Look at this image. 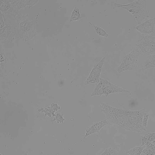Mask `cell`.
Here are the masks:
<instances>
[{
	"mask_svg": "<svg viewBox=\"0 0 155 155\" xmlns=\"http://www.w3.org/2000/svg\"><path fill=\"white\" fill-rule=\"evenodd\" d=\"M100 107L109 123L117 124L125 129L129 110L113 107L104 103H101Z\"/></svg>",
	"mask_w": 155,
	"mask_h": 155,
	"instance_id": "1",
	"label": "cell"
},
{
	"mask_svg": "<svg viewBox=\"0 0 155 155\" xmlns=\"http://www.w3.org/2000/svg\"><path fill=\"white\" fill-rule=\"evenodd\" d=\"M114 5L124 9L128 11L134 19L140 24L149 17V12L146 0H137L127 4L114 3Z\"/></svg>",
	"mask_w": 155,
	"mask_h": 155,
	"instance_id": "2",
	"label": "cell"
},
{
	"mask_svg": "<svg viewBox=\"0 0 155 155\" xmlns=\"http://www.w3.org/2000/svg\"><path fill=\"white\" fill-rule=\"evenodd\" d=\"M120 93L133 94L130 90L124 89L111 83L106 79L100 78L99 83L96 84L91 96H100L104 95L108 97L110 94Z\"/></svg>",
	"mask_w": 155,
	"mask_h": 155,
	"instance_id": "3",
	"label": "cell"
},
{
	"mask_svg": "<svg viewBox=\"0 0 155 155\" xmlns=\"http://www.w3.org/2000/svg\"><path fill=\"white\" fill-rule=\"evenodd\" d=\"M141 54L139 48L136 45L124 57L122 62L117 68L118 73L120 74L127 71L137 69L138 66L139 58Z\"/></svg>",
	"mask_w": 155,
	"mask_h": 155,
	"instance_id": "4",
	"label": "cell"
},
{
	"mask_svg": "<svg viewBox=\"0 0 155 155\" xmlns=\"http://www.w3.org/2000/svg\"><path fill=\"white\" fill-rule=\"evenodd\" d=\"M143 110H129L128 116L125 129L137 133L146 131L142 124Z\"/></svg>",
	"mask_w": 155,
	"mask_h": 155,
	"instance_id": "5",
	"label": "cell"
},
{
	"mask_svg": "<svg viewBox=\"0 0 155 155\" xmlns=\"http://www.w3.org/2000/svg\"><path fill=\"white\" fill-rule=\"evenodd\" d=\"M141 54L149 56L155 53V35H143L136 45Z\"/></svg>",
	"mask_w": 155,
	"mask_h": 155,
	"instance_id": "6",
	"label": "cell"
},
{
	"mask_svg": "<svg viewBox=\"0 0 155 155\" xmlns=\"http://www.w3.org/2000/svg\"><path fill=\"white\" fill-rule=\"evenodd\" d=\"M105 56L103 57L98 63L94 64L88 77L85 82V84H97L99 83L100 75Z\"/></svg>",
	"mask_w": 155,
	"mask_h": 155,
	"instance_id": "7",
	"label": "cell"
},
{
	"mask_svg": "<svg viewBox=\"0 0 155 155\" xmlns=\"http://www.w3.org/2000/svg\"><path fill=\"white\" fill-rule=\"evenodd\" d=\"M135 28L143 35H155V18L147 19L139 24Z\"/></svg>",
	"mask_w": 155,
	"mask_h": 155,
	"instance_id": "8",
	"label": "cell"
},
{
	"mask_svg": "<svg viewBox=\"0 0 155 155\" xmlns=\"http://www.w3.org/2000/svg\"><path fill=\"white\" fill-rule=\"evenodd\" d=\"M108 123L109 122L106 119L94 123L86 130L84 138H87L94 134L99 133L102 127Z\"/></svg>",
	"mask_w": 155,
	"mask_h": 155,
	"instance_id": "9",
	"label": "cell"
},
{
	"mask_svg": "<svg viewBox=\"0 0 155 155\" xmlns=\"http://www.w3.org/2000/svg\"><path fill=\"white\" fill-rule=\"evenodd\" d=\"M153 68H155V53L148 56L142 66L143 70Z\"/></svg>",
	"mask_w": 155,
	"mask_h": 155,
	"instance_id": "10",
	"label": "cell"
},
{
	"mask_svg": "<svg viewBox=\"0 0 155 155\" xmlns=\"http://www.w3.org/2000/svg\"><path fill=\"white\" fill-rule=\"evenodd\" d=\"M144 145L142 153L145 155H155V146L152 142H148Z\"/></svg>",
	"mask_w": 155,
	"mask_h": 155,
	"instance_id": "11",
	"label": "cell"
},
{
	"mask_svg": "<svg viewBox=\"0 0 155 155\" xmlns=\"http://www.w3.org/2000/svg\"><path fill=\"white\" fill-rule=\"evenodd\" d=\"M155 140V132L148 133L141 138V146L144 145L148 142H152Z\"/></svg>",
	"mask_w": 155,
	"mask_h": 155,
	"instance_id": "12",
	"label": "cell"
},
{
	"mask_svg": "<svg viewBox=\"0 0 155 155\" xmlns=\"http://www.w3.org/2000/svg\"><path fill=\"white\" fill-rule=\"evenodd\" d=\"M144 147V145L136 147L129 150L127 153L129 155H140Z\"/></svg>",
	"mask_w": 155,
	"mask_h": 155,
	"instance_id": "13",
	"label": "cell"
},
{
	"mask_svg": "<svg viewBox=\"0 0 155 155\" xmlns=\"http://www.w3.org/2000/svg\"><path fill=\"white\" fill-rule=\"evenodd\" d=\"M81 18L79 8L75 7L71 14L70 18L71 21H77Z\"/></svg>",
	"mask_w": 155,
	"mask_h": 155,
	"instance_id": "14",
	"label": "cell"
},
{
	"mask_svg": "<svg viewBox=\"0 0 155 155\" xmlns=\"http://www.w3.org/2000/svg\"><path fill=\"white\" fill-rule=\"evenodd\" d=\"M89 23L91 26L93 27L96 32L98 35L102 37H107L108 36V34L101 27L96 25H94L92 24L90 22H89Z\"/></svg>",
	"mask_w": 155,
	"mask_h": 155,
	"instance_id": "15",
	"label": "cell"
},
{
	"mask_svg": "<svg viewBox=\"0 0 155 155\" xmlns=\"http://www.w3.org/2000/svg\"><path fill=\"white\" fill-rule=\"evenodd\" d=\"M114 152V149L110 147L106 149L101 155H112Z\"/></svg>",
	"mask_w": 155,
	"mask_h": 155,
	"instance_id": "16",
	"label": "cell"
},
{
	"mask_svg": "<svg viewBox=\"0 0 155 155\" xmlns=\"http://www.w3.org/2000/svg\"><path fill=\"white\" fill-rule=\"evenodd\" d=\"M149 117V115L148 113L144 112L143 113L142 124L143 126L145 127L147 126Z\"/></svg>",
	"mask_w": 155,
	"mask_h": 155,
	"instance_id": "17",
	"label": "cell"
},
{
	"mask_svg": "<svg viewBox=\"0 0 155 155\" xmlns=\"http://www.w3.org/2000/svg\"><path fill=\"white\" fill-rule=\"evenodd\" d=\"M152 142L155 146V140L152 141Z\"/></svg>",
	"mask_w": 155,
	"mask_h": 155,
	"instance_id": "18",
	"label": "cell"
},
{
	"mask_svg": "<svg viewBox=\"0 0 155 155\" xmlns=\"http://www.w3.org/2000/svg\"><path fill=\"white\" fill-rule=\"evenodd\" d=\"M0 155H3L2 153H0Z\"/></svg>",
	"mask_w": 155,
	"mask_h": 155,
	"instance_id": "19",
	"label": "cell"
}]
</instances>
